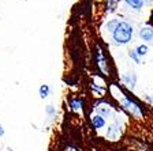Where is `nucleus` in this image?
Listing matches in <instances>:
<instances>
[{
    "mask_svg": "<svg viewBox=\"0 0 153 151\" xmlns=\"http://www.w3.org/2000/svg\"><path fill=\"white\" fill-rule=\"evenodd\" d=\"M133 37V27L126 22H120L114 29V40L118 44H127Z\"/></svg>",
    "mask_w": 153,
    "mask_h": 151,
    "instance_id": "1",
    "label": "nucleus"
},
{
    "mask_svg": "<svg viewBox=\"0 0 153 151\" xmlns=\"http://www.w3.org/2000/svg\"><path fill=\"white\" fill-rule=\"evenodd\" d=\"M123 105L126 108H127V109H130L131 112H133V114H135V116H140L141 114V110H140V108L137 106V105L134 104L133 101L131 99H124V102H123Z\"/></svg>",
    "mask_w": 153,
    "mask_h": 151,
    "instance_id": "2",
    "label": "nucleus"
},
{
    "mask_svg": "<svg viewBox=\"0 0 153 151\" xmlns=\"http://www.w3.org/2000/svg\"><path fill=\"white\" fill-rule=\"evenodd\" d=\"M140 35L145 41H152L153 42V29L150 27H143L140 32Z\"/></svg>",
    "mask_w": 153,
    "mask_h": 151,
    "instance_id": "3",
    "label": "nucleus"
},
{
    "mask_svg": "<svg viewBox=\"0 0 153 151\" xmlns=\"http://www.w3.org/2000/svg\"><path fill=\"white\" fill-rule=\"evenodd\" d=\"M92 123H93V127L94 128H102L105 124V120L102 116H100V114H97V116H94L92 119Z\"/></svg>",
    "mask_w": 153,
    "mask_h": 151,
    "instance_id": "4",
    "label": "nucleus"
},
{
    "mask_svg": "<svg viewBox=\"0 0 153 151\" xmlns=\"http://www.w3.org/2000/svg\"><path fill=\"white\" fill-rule=\"evenodd\" d=\"M126 3L135 10H141L143 6V0H126Z\"/></svg>",
    "mask_w": 153,
    "mask_h": 151,
    "instance_id": "5",
    "label": "nucleus"
},
{
    "mask_svg": "<svg viewBox=\"0 0 153 151\" xmlns=\"http://www.w3.org/2000/svg\"><path fill=\"white\" fill-rule=\"evenodd\" d=\"M48 94H49V87L47 85H42L40 87V95H41V98H47Z\"/></svg>",
    "mask_w": 153,
    "mask_h": 151,
    "instance_id": "6",
    "label": "nucleus"
},
{
    "mask_svg": "<svg viewBox=\"0 0 153 151\" xmlns=\"http://www.w3.org/2000/svg\"><path fill=\"white\" fill-rule=\"evenodd\" d=\"M148 53V46L146 45H140L137 48V55L138 56H145Z\"/></svg>",
    "mask_w": 153,
    "mask_h": 151,
    "instance_id": "7",
    "label": "nucleus"
},
{
    "mask_svg": "<svg viewBox=\"0 0 153 151\" xmlns=\"http://www.w3.org/2000/svg\"><path fill=\"white\" fill-rule=\"evenodd\" d=\"M81 105H82V102H81V99H73L71 101V108H73L74 110H79L81 109Z\"/></svg>",
    "mask_w": 153,
    "mask_h": 151,
    "instance_id": "8",
    "label": "nucleus"
},
{
    "mask_svg": "<svg viewBox=\"0 0 153 151\" xmlns=\"http://www.w3.org/2000/svg\"><path fill=\"white\" fill-rule=\"evenodd\" d=\"M130 56L133 57L134 60H135V63H138V55H135V53H134V52H131V53H130Z\"/></svg>",
    "mask_w": 153,
    "mask_h": 151,
    "instance_id": "9",
    "label": "nucleus"
},
{
    "mask_svg": "<svg viewBox=\"0 0 153 151\" xmlns=\"http://www.w3.org/2000/svg\"><path fill=\"white\" fill-rule=\"evenodd\" d=\"M3 133H4V131H3V127H1V125H0V136H1V135H3Z\"/></svg>",
    "mask_w": 153,
    "mask_h": 151,
    "instance_id": "10",
    "label": "nucleus"
}]
</instances>
